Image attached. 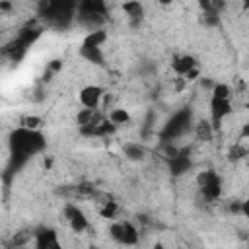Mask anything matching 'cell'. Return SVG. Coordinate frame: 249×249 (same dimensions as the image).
Masks as SVG:
<instances>
[{
    "mask_svg": "<svg viewBox=\"0 0 249 249\" xmlns=\"http://www.w3.org/2000/svg\"><path fill=\"white\" fill-rule=\"evenodd\" d=\"M8 146H10V169L8 171L16 173L33 156L41 154L47 148V140L39 130H31V128L19 126L10 134Z\"/></svg>",
    "mask_w": 249,
    "mask_h": 249,
    "instance_id": "cell-1",
    "label": "cell"
},
{
    "mask_svg": "<svg viewBox=\"0 0 249 249\" xmlns=\"http://www.w3.org/2000/svg\"><path fill=\"white\" fill-rule=\"evenodd\" d=\"M78 4L74 2H43L41 4V16L54 27H68L72 19L76 18Z\"/></svg>",
    "mask_w": 249,
    "mask_h": 249,
    "instance_id": "cell-2",
    "label": "cell"
},
{
    "mask_svg": "<svg viewBox=\"0 0 249 249\" xmlns=\"http://www.w3.org/2000/svg\"><path fill=\"white\" fill-rule=\"evenodd\" d=\"M109 235H111L113 241H117L119 245H124V247H132L140 241V233H138L136 226L128 220L113 222L111 228H109Z\"/></svg>",
    "mask_w": 249,
    "mask_h": 249,
    "instance_id": "cell-3",
    "label": "cell"
},
{
    "mask_svg": "<svg viewBox=\"0 0 249 249\" xmlns=\"http://www.w3.org/2000/svg\"><path fill=\"white\" fill-rule=\"evenodd\" d=\"M189 126H191V111H189V109H183V111L175 113V115L167 121V124H165L163 130H161V138H163V140H173V138L185 134V132L189 130Z\"/></svg>",
    "mask_w": 249,
    "mask_h": 249,
    "instance_id": "cell-4",
    "label": "cell"
},
{
    "mask_svg": "<svg viewBox=\"0 0 249 249\" xmlns=\"http://www.w3.org/2000/svg\"><path fill=\"white\" fill-rule=\"evenodd\" d=\"M196 183H198V189H200L202 196L208 198V200H216V198L222 195V179H220V175H218L216 171H212V169L198 173Z\"/></svg>",
    "mask_w": 249,
    "mask_h": 249,
    "instance_id": "cell-5",
    "label": "cell"
},
{
    "mask_svg": "<svg viewBox=\"0 0 249 249\" xmlns=\"http://www.w3.org/2000/svg\"><path fill=\"white\" fill-rule=\"evenodd\" d=\"M33 249H64L56 230L53 228H39L33 231Z\"/></svg>",
    "mask_w": 249,
    "mask_h": 249,
    "instance_id": "cell-6",
    "label": "cell"
},
{
    "mask_svg": "<svg viewBox=\"0 0 249 249\" xmlns=\"http://www.w3.org/2000/svg\"><path fill=\"white\" fill-rule=\"evenodd\" d=\"M105 95V89L101 86H95V84H89V86H84L78 93V99L82 103L84 109H91V111H97V107L101 105V99Z\"/></svg>",
    "mask_w": 249,
    "mask_h": 249,
    "instance_id": "cell-7",
    "label": "cell"
},
{
    "mask_svg": "<svg viewBox=\"0 0 249 249\" xmlns=\"http://www.w3.org/2000/svg\"><path fill=\"white\" fill-rule=\"evenodd\" d=\"M231 113V101L230 97H210V126H218L228 115Z\"/></svg>",
    "mask_w": 249,
    "mask_h": 249,
    "instance_id": "cell-8",
    "label": "cell"
},
{
    "mask_svg": "<svg viewBox=\"0 0 249 249\" xmlns=\"http://www.w3.org/2000/svg\"><path fill=\"white\" fill-rule=\"evenodd\" d=\"M64 216H66V220L70 224V230L76 231V233H82V231H86L89 228V222H88L86 214L76 204H66L64 206Z\"/></svg>",
    "mask_w": 249,
    "mask_h": 249,
    "instance_id": "cell-9",
    "label": "cell"
},
{
    "mask_svg": "<svg viewBox=\"0 0 249 249\" xmlns=\"http://www.w3.org/2000/svg\"><path fill=\"white\" fill-rule=\"evenodd\" d=\"M189 167H191L189 154H185V152H177L175 156L169 158V169H171L173 175H181V173H185Z\"/></svg>",
    "mask_w": 249,
    "mask_h": 249,
    "instance_id": "cell-10",
    "label": "cell"
},
{
    "mask_svg": "<svg viewBox=\"0 0 249 249\" xmlns=\"http://www.w3.org/2000/svg\"><path fill=\"white\" fill-rule=\"evenodd\" d=\"M171 66H173V70H175L179 76H187L191 70L196 68V62H195L193 56H189V54H181V56H175V58H173Z\"/></svg>",
    "mask_w": 249,
    "mask_h": 249,
    "instance_id": "cell-11",
    "label": "cell"
},
{
    "mask_svg": "<svg viewBox=\"0 0 249 249\" xmlns=\"http://www.w3.org/2000/svg\"><path fill=\"white\" fill-rule=\"evenodd\" d=\"M107 41V33L103 29H93L89 31L86 37H84V43L82 47H88V49H101V45Z\"/></svg>",
    "mask_w": 249,
    "mask_h": 249,
    "instance_id": "cell-12",
    "label": "cell"
},
{
    "mask_svg": "<svg viewBox=\"0 0 249 249\" xmlns=\"http://www.w3.org/2000/svg\"><path fill=\"white\" fill-rule=\"evenodd\" d=\"M107 121L117 128V126H121V124L130 123V115H128L126 109H113V111L109 113V119H107Z\"/></svg>",
    "mask_w": 249,
    "mask_h": 249,
    "instance_id": "cell-13",
    "label": "cell"
},
{
    "mask_svg": "<svg viewBox=\"0 0 249 249\" xmlns=\"http://www.w3.org/2000/svg\"><path fill=\"white\" fill-rule=\"evenodd\" d=\"M80 56H82V58H86L88 62L103 64V53H101V49H88V47H80Z\"/></svg>",
    "mask_w": 249,
    "mask_h": 249,
    "instance_id": "cell-14",
    "label": "cell"
},
{
    "mask_svg": "<svg viewBox=\"0 0 249 249\" xmlns=\"http://www.w3.org/2000/svg\"><path fill=\"white\" fill-rule=\"evenodd\" d=\"M124 156L128 160H132V161H140V160H144L146 152H144V148L140 144H126L124 146Z\"/></svg>",
    "mask_w": 249,
    "mask_h": 249,
    "instance_id": "cell-15",
    "label": "cell"
},
{
    "mask_svg": "<svg viewBox=\"0 0 249 249\" xmlns=\"http://www.w3.org/2000/svg\"><path fill=\"white\" fill-rule=\"evenodd\" d=\"M123 10L128 14L130 19H134V21L142 19V4H140V2H126V4L123 6Z\"/></svg>",
    "mask_w": 249,
    "mask_h": 249,
    "instance_id": "cell-16",
    "label": "cell"
},
{
    "mask_svg": "<svg viewBox=\"0 0 249 249\" xmlns=\"http://www.w3.org/2000/svg\"><path fill=\"white\" fill-rule=\"evenodd\" d=\"M117 210H119L117 202H113V200H105V202H103V206L99 208V214H101L103 218H115Z\"/></svg>",
    "mask_w": 249,
    "mask_h": 249,
    "instance_id": "cell-17",
    "label": "cell"
},
{
    "mask_svg": "<svg viewBox=\"0 0 249 249\" xmlns=\"http://www.w3.org/2000/svg\"><path fill=\"white\" fill-rule=\"evenodd\" d=\"M196 134H198V138L208 140L210 134H212V126H210V123H200V124L196 126Z\"/></svg>",
    "mask_w": 249,
    "mask_h": 249,
    "instance_id": "cell-18",
    "label": "cell"
},
{
    "mask_svg": "<svg viewBox=\"0 0 249 249\" xmlns=\"http://www.w3.org/2000/svg\"><path fill=\"white\" fill-rule=\"evenodd\" d=\"M41 124V119L39 117H25L21 121V126L23 128H31V130H37V126Z\"/></svg>",
    "mask_w": 249,
    "mask_h": 249,
    "instance_id": "cell-19",
    "label": "cell"
},
{
    "mask_svg": "<svg viewBox=\"0 0 249 249\" xmlns=\"http://www.w3.org/2000/svg\"><path fill=\"white\" fill-rule=\"evenodd\" d=\"M152 249H167V247H165V245H163V243H156V245H154V247H152Z\"/></svg>",
    "mask_w": 249,
    "mask_h": 249,
    "instance_id": "cell-20",
    "label": "cell"
},
{
    "mask_svg": "<svg viewBox=\"0 0 249 249\" xmlns=\"http://www.w3.org/2000/svg\"><path fill=\"white\" fill-rule=\"evenodd\" d=\"M89 249H101V247H97V245H91V247H89Z\"/></svg>",
    "mask_w": 249,
    "mask_h": 249,
    "instance_id": "cell-21",
    "label": "cell"
}]
</instances>
